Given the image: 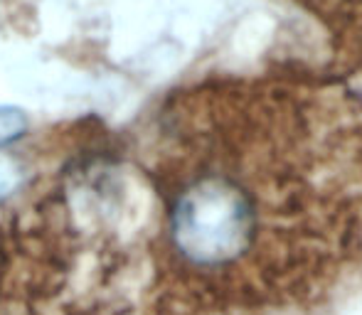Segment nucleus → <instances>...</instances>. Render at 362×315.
<instances>
[{
  "label": "nucleus",
  "mask_w": 362,
  "mask_h": 315,
  "mask_svg": "<svg viewBox=\"0 0 362 315\" xmlns=\"http://www.w3.org/2000/svg\"><path fill=\"white\" fill-rule=\"evenodd\" d=\"M160 192L187 308L323 301L362 273V91L296 64L185 91L165 119Z\"/></svg>",
  "instance_id": "nucleus-1"
},
{
  "label": "nucleus",
  "mask_w": 362,
  "mask_h": 315,
  "mask_svg": "<svg viewBox=\"0 0 362 315\" xmlns=\"http://www.w3.org/2000/svg\"><path fill=\"white\" fill-rule=\"evenodd\" d=\"M28 129V119L15 106H0V145H8L18 141Z\"/></svg>",
  "instance_id": "nucleus-3"
},
{
  "label": "nucleus",
  "mask_w": 362,
  "mask_h": 315,
  "mask_svg": "<svg viewBox=\"0 0 362 315\" xmlns=\"http://www.w3.org/2000/svg\"><path fill=\"white\" fill-rule=\"evenodd\" d=\"M328 35L348 67L362 72V0H291Z\"/></svg>",
  "instance_id": "nucleus-2"
}]
</instances>
